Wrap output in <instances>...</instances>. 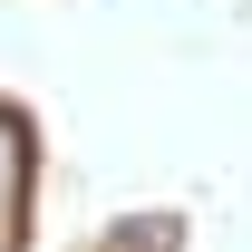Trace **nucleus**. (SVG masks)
I'll return each mask as SVG.
<instances>
[{"label":"nucleus","mask_w":252,"mask_h":252,"mask_svg":"<svg viewBox=\"0 0 252 252\" xmlns=\"http://www.w3.org/2000/svg\"><path fill=\"white\" fill-rule=\"evenodd\" d=\"M10 204H20V136L0 126V252H10Z\"/></svg>","instance_id":"nucleus-1"}]
</instances>
